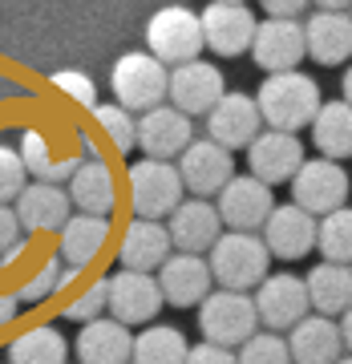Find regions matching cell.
<instances>
[{
    "instance_id": "cell-10",
    "label": "cell",
    "mask_w": 352,
    "mask_h": 364,
    "mask_svg": "<svg viewBox=\"0 0 352 364\" xmlns=\"http://www.w3.org/2000/svg\"><path fill=\"white\" fill-rule=\"evenodd\" d=\"M203 37H207V49L219 53V57H239L255 45V33H260V21L247 4L239 0H215L203 9Z\"/></svg>"
},
{
    "instance_id": "cell-14",
    "label": "cell",
    "mask_w": 352,
    "mask_h": 364,
    "mask_svg": "<svg viewBox=\"0 0 352 364\" xmlns=\"http://www.w3.org/2000/svg\"><path fill=\"white\" fill-rule=\"evenodd\" d=\"M174 166L183 174V186L195 198H210V195L219 198L223 191H227V182L235 178L231 150H223V146L210 142V138H195V146H191Z\"/></svg>"
},
{
    "instance_id": "cell-13",
    "label": "cell",
    "mask_w": 352,
    "mask_h": 364,
    "mask_svg": "<svg viewBox=\"0 0 352 364\" xmlns=\"http://www.w3.org/2000/svg\"><path fill=\"white\" fill-rule=\"evenodd\" d=\"M251 57H255L260 69H267V77L272 73H296L300 61L308 57L304 21H272V16H263L255 45H251Z\"/></svg>"
},
{
    "instance_id": "cell-11",
    "label": "cell",
    "mask_w": 352,
    "mask_h": 364,
    "mask_svg": "<svg viewBox=\"0 0 352 364\" xmlns=\"http://www.w3.org/2000/svg\"><path fill=\"white\" fill-rule=\"evenodd\" d=\"M308 154H304L300 134H279V130H263L247 150V174L260 178L263 186H279L292 182L304 170Z\"/></svg>"
},
{
    "instance_id": "cell-21",
    "label": "cell",
    "mask_w": 352,
    "mask_h": 364,
    "mask_svg": "<svg viewBox=\"0 0 352 364\" xmlns=\"http://www.w3.org/2000/svg\"><path fill=\"white\" fill-rule=\"evenodd\" d=\"M170 255H174V243H170L166 223L130 219V227L122 231V243H117V259H122V272L154 275V272H162V263H166Z\"/></svg>"
},
{
    "instance_id": "cell-37",
    "label": "cell",
    "mask_w": 352,
    "mask_h": 364,
    "mask_svg": "<svg viewBox=\"0 0 352 364\" xmlns=\"http://www.w3.org/2000/svg\"><path fill=\"white\" fill-rule=\"evenodd\" d=\"M25 186H28V166H25V158H21V150L0 146V207L16 203V198L25 195Z\"/></svg>"
},
{
    "instance_id": "cell-46",
    "label": "cell",
    "mask_w": 352,
    "mask_h": 364,
    "mask_svg": "<svg viewBox=\"0 0 352 364\" xmlns=\"http://www.w3.org/2000/svg\"><path fill=\"white\" fill-rule=\"evenodd\" d=\"M336 364H352V356H340V360Z\"/></svg>"
},
{
    "instance_id": "cell-7",
    "label": "cell",
    "mask_w": 352,
    "mask_h": 364,
    "mask_svg": "<svg viewBox=\"0 0 352 364\" xmlns=\"http://www.w3.org/2000/svg\"><path fill=\"white\" fill-rule=\"evenodd\" d=\"M348 170L332 158H308L304 170L292 178V203L312 219H328L332 210L348 207Z\"/></svg>"
},
{
    "instance_id": "cell-27",
    "label": "cell",
    "mask_w": 352,
    "mask_h": 364,
    "mask_svg": "<svg viewBox=\"0 0 352 364\" xmlns=\"http://www.w3.org/2000/svg\"><path fill=\"white\" fill-rule=\"evenodd\" d=\"M308 299H312V312L328 316V320H344L352 312V267L340 263H316L308 272Z\"/></svg>"
},
{
    "instance_id": "cell-1",
    "label": "cell",
    "mask_w": 352,
    "mask_h": 364,
    "mask_svg": "<svg viewBox=\"0 0 352 364\" xmlns=\"http://www.w3.org/2000/svg\"><path fill=\"white\" fill-rule=\"evenodd\" d=\"M260 114H263V126L267 130H279V134H296V130H312V122L320 117L324 109V93L308 73H272L263 77L260 93Z\"/></svg>"
},
{
    "instance_id": "cell-35",
    "label": "cell",
    "mask_w": 352,
    "mask_h": 364,
    "mask_svg": "<svg viewBox=\"0 0 352 364\" xmlns=\"http://www.w3.org/2000/svg\"><path fill=\"white\" fill-rule=\"evenodd\" d=\"M102 312H110V275L93 279L85 291H78V296L65 304V316L69 320H78L81 328L93 324V320H102Z\"/></svg>"
},
{
    "instance_id": "cell-42",
    "label": "cell",
    "mask_w": 352,
    "mask_h": 364,
    "mask_svg": "<svg viewBox=\"0 0 352 364\" xmlns=\"http://www.w3.org/2000/svg\"><path fill=\"white\" fill-rule=\"evenodd\" d=\"M263 13L272 21H308V4L304 0H267Z\"/></svg>"
},
{
    "instance_id": "cell-31",
    "label": "cell",
    "mask_w": 352,
    "mask_h": 364,
    "mask_svg": "<svg viewBox=\"0 0 352 364\" xmlns=\"http://www.w3.org/2000/svg\"><path fill=\"white\" fill-rule=\"evenodd\" d=\"M9 364H69V340L53 324H37L9 344Z\"/></svg>"
},
{
    "instance_id": "cell-16",
    "label": "cell",
    "mask_w": 352,
    "mask_h": 364,
    "mask_svg": "<svg viewBox=\"0 0 352 364\" xmlns=\"http://www.w3.org/2000/svg\"><path fill=\"white\" fill-rule=\"evenodd\" d=\"M162 287H158V275H142V272H114L110 275V316L117 324H146L162 312Z\"/></svg>"
},
{
    "instance_id": "cell-17",
    "label": "cell",
    "mask_w": 352,
    "mask_h": 364,
    "mask_svg": "<svg viewBox=\"0 0 352 364\" xmlns=\"http://www.w3.org/2000/svg\"><path fill=\"white\" fill-rule=\"evenodd\" d=\"M191 146H195V126L174 105H158V109L138 117V150L146 158L170 162V158H183Z\"/></svg>"
},
{
    "instance_id": "cell-23",
    "label": "cell",
    "mask_w": 352,
    "mask_h": 364,
    "mask_svg": "<svg viewBox=\"0 0 352 364\" xmlns=\"http://www.w3.org/2000/svg\"><path fill=\"white\" fill-rule=\"evenodd\" d=\"M69 207H73V198H69L65 186H53V182H28L25 195L16 198V219H21V227L33 235L41 231H65V223L73 219L69 215Z\"/></svg>"
},
{
    "instance_id": "cell-39",
    "label": "cell",
    "mask_w": 352,
    "mask_h": 364,
    "mask_svg": "<svg viewBox=\"0 0 352 364\" xmlns=\"http://www.w3.org/2000/svg\"><path fill=\"white\" fill-rule=\"evenodd\" d=\"M53 85L65 93L69 102L85 105V109H97V90H93V81L78 69H65V73H53Z\"/></svg>"
},
{
    "instance_id": "cell-43",
    "label": "cell",
    "mask_w": 352,
    "mask_h": 364,
    "mask_svg": "<svg viewBox=\"0 0 352 364\" xmlns=\"http://www.w3.org/2000/svg\"><path fill=\"white\" fill-rule=\"evenodd\" d=\"M16 308H21V299H16V296H0V328L16 316Z\"/></svg>"
},
{
    "instance_id": "cell-2",
    "label": "cell",
    "mask_w": 352,
    "mask_h": 364,
    "mask_svg": "<svg viewBox=\"0 0 352 364\" xmlns=\"http://www.w3.org/2000/svg\"><path fill=\"white\" fill-rule=\"evenodd\" d=\"M207 263L223 291H243V296H255L260 284L272 275V251L263 243V235L227 231L207 255Z\"/></svg>"
},
{
    "instance_id": "cell-41",
    "label": "cell",
    "mask_w": 352,
    "mask_h": 364,
    "mask_svg": "<svg viewBox=\"0 0 352 364\" xmlns=\"http://www.w3.org/2000/svg\"><path fill=\"white\" fill-rule=\"evenodd\" d=\"M186 364H239V356H235L231 348H219V344H191V356H186Z\"/></svg>"
},
{
    "instance_id": "cell-32",
    "label": "cell",
    "mask_w": 352,
    "mask_h": 364,
    "mask_svg": "<svg viewBox=\"0 0 352 364\" xmlns=\"http://www.w3.org/2000/svg\"><path fill=\"white\" fill-rule=\"evenodd\" d=\"M191 344L178 328L150 324L134 336V364H186Z\"/></svg>"
},
{
    "instance_id": "cell-20",
    "label": "cell",
    "mask_w": 352,
    "mask_h": 364,
    "mask_svg": "<svg viewBox=\"0 0 352 364\" xmlns=\"http://www.w3.org/2000/svg\"><path fill=\"white\" fill-rule=\"evenodd\" d=\"M158 287L166 296L170 308H203L215 287V275H210V263L203 255H183L174 251L162 272H158Z\"/></svg>"
},
{
    "instance_id": "cell-34",
    "label": "cell",
    "mask_w": 352,
    "mask_h": 364,
    "mask_svg": "<svg viewBox=\"0 0 352 364\" xmlns=\"http://www.w3.org/2000/svg\"><path fill=\"white\" fill-rule=\"evenodd\" d=\"M93 122H97V130L105 134V142L114 146L117 154H130L134 146H138V117L130 109H122L117 102L97 105L93 109Z\"/></svg>"
},
{
    "instance_id": "cell-4",
    "label": "cell",
    "mask_w": 352,
    "mask_h": 364,
    "mask_svg": "<svg viewBox=\"0 0 352 364\" xmlns=\"http://www.w3.org/2000/svg\"><path fill=\"white\" fill-rule=\"evenodd\" d=\"M126 191H130V207H134V219H150V223H162L170 219L174 210L183 207V174L174 162H154V158H142L134 162L130 174H126Z\"/></svg>"
},
{
    "instance_id": "cell-15",
    "label": "cell",
    "mask_w": 352,
    "mask_h": 364,
    "mask_svg": "<svg viewBox=\"0 0 352 364\" xmlns=\"http://www.w3.org/2000/svg\"><path fill=\"white\" fill-rule=\"evenodd\" d=\"M227 97V81L223 69L210 61H191V65L170 69V105L186 117L210 114L215 105Z\"/></svg>"
},
{
    "instance_id": "cell-5",
    "label": "cell",
    "mask_w": 352,
    "mask_h": 364,
    "mask_svg": "<svg viewBox=\"0 0 352 364\" xmlns=\"http://www.w3.org/2000/svg\"><path fill=\"white\" fill-rule=\"evenodd\" d=\"M198 328H203V340L207 344H219V348L239 352L251 336H260V308H255V296H243V291H210L207 304L198 308Z\"/></svg>"
},
{
    "instance_id": "cell-28",
    "label": "cell",
    "mask_w": 352,
    "mask_h": 364,
    "mask_svg": "<svg viewBox=\"0 0 352 364\" xmlns=\"http://www.w3.org/2000/svg\"><path fill=\"white\" fill-rule=\"evenodd\" d=\"M110 243V219H97V215H73L61 231V263L85 272L97 255Z\"/></svg>"
},
{
    "instance_id": "cell-3",
    "label": "cell",
    "mask_w": 352,
    "mask_h": 364,
    "mask_svg": "<svg viewBox=\"0 0 352 364\" xmlns=\"http://www.w3.org/2000/svg\"><path fill=\"white\" fill-rule=\"evenodd\" d=\"M110 85H114L117 105L130 109V114H150V109L170 102V69L162 65L150 49L146 53L142 49L122 53L114 61Z\"/></svg>"
},
{
    "instance_id": "cell-8",
    "label": "cell",
    "mask_w": 352,
    "mask_h": 364,
    "mask_svg": "<svg viewBox=\"0 0 352 364\" xmlns=\"http://www.w3.org/2000/svg\"><path fill=\"white\" fill-rule=\"evenodd\" d=\"M255 308H260L263 332H292L312 316V299H308V279L292 272H272L255 291Z\"/></svg>"
},
{
    "instance_id": "cell-30",
    "label": "cell",
    "mask_w": 352,
    "mask_h": 364,
    "mask_svg": "<svg viewBox=\"0 0 352 364\" xmlns=\"http://www.w3.org/2000/svg\"><path fill=\"white\" fill-rule=\"evenodd\" d=\"M21 158H25L28 174L37 182H53V186H61V182H73V174L81 170L85 158H69V154H53L49 150V138L37 130H28L21 138Z\"/></svg>"
},
{
    "instance_id": "cell-12",
    "label": "cell",
    "mask_w": 352,
    "mask_h": 364,
    "mask_svg": "<svg viewBox=\"0 0 352 364\" xmlns=\"http://www.w3.org/2000/svg\"><path fill=\"white\" fill-rule=\"evenodd\" d=\"M263 134L260 102L247 93H227L215 109L207 114V138L219 142L223 150H251V142Z\"/></svg>"
},
{
    "instance_id": "cell-24",
    "label": "cell",
    "mask_w": 352,
    "mask_h": 364,
    "mask_svg": "<svg viewBox=\"0 0 352 364\" xmlns=\"http://www.w3.org/2000/svg\"><path fill=\"white\" fill-rule=\"evenodd\" d=\"M308 57L316 65H344L352 61V13H320L312 9L304 21Z\"/></svg>"
},
{
    "instance_id": "cell-18",
    "label": "cell",
    "mask_w": 352,
    "mask_h": 364,
    "mask_svg": "<svg viewBox=\"0 0 352 364\" xmlns=\"http://www.w3.org/2000/svg\"><path fill=\"white\" fill-rule=\"evenodd\" d=\"M166 231L174 251H183V255H203L207 251L210 255L215 243L227 235V227H223V215L210 198H186L183 207L170 215Z\"/></svg>"
},
{
    "instance_id": "cell-22",
    "label": "cell",
    "mask_w": 352,
    "mask_h": 364,
    "mask_svg": "<svg viewBox=\"0 0 352 364\" xmlns=\"http://www.w3.org/2000/svg\"><path fill=\"white\" fill-rule=\"evenodd\" d=\"M73 352L78 364H134V332L114 316H102L78 332Z\"/></svg>"
},
{
    "instance_id": "cell-26",
    "label": "cell",
    "mask_w": 352,
    "mask_h": 364,
    "mask_svg": "<svg viewBox=\"0 0 352 364\" xmlns=\"http://www.w3.org/2000/svg\"><path fill=\"white\" fill-rule=\"evenodd\" d=\"M69 198L78 215H97V219H110V210L117 207V182L110 162L93 158V162H81V170L69 182Z\"/></svg>"
},
{
    "instance_id": "cell-38",
    "label": "cell",
    "mask_w": 352,
    "mask_h": 364,
    "mask_svg": "<svg viewBox=\"0 0 352 364\" xmlns=\"http://www.w3.org/2000/svg\"><path fill=\"white\" fill-rule=\"evenodd\" d=\"M61 272H65V263L61 259H45V267H41L33 279H25L21 284V304H41V299H49L53 291H61Z\"/></svg>"
},
{
    "instance_id": "cell-45",
    "label": "cell",
    "mask_w": 352,
    "mask_h": 364,
    "mask_svg": "<svg viewBox=\"0 0 352 364\" xmlns=\"http://www.w3.org/2000/svg\"><path fill=\"white\" fill-rule=\"evenodd\" d=\"M340 97H344V102L352 105V65L344 69V77H340Z\"/></svg>"
},
{
    "instance_id": "cell-6",
    "label": "cell",
    "mask_w": 352,
    "mask_h": 364,
    "mask_svg": "<svg viewBox=\"0 0 352 364\" xmlns=\"http://www.w3.org/2000/svg\"><path fill=\"white\" fill-rule=\"evenodd\" d=\"M146 45L162 65L178 69L191 65V61H203L198 53L207 49V37H203V16L183 9V4H170V9H158L150 21H146Z\"/></svg>"
},
{
    "instance_id": "cell-33",
    "label": "cell",
    "mask_w": 352,
    "mask_h": 364,
    "mask_svg": "<svg viewBox=\"0 0 352 364\" xmlns=\"http://www.w3.org/2000/svg\"><path fill=\"white\" fill-rule=\"evenodd\" d=\"M316 251L324 255V263L352 267V207H340L328 219H320V243H316Z\"/></svg>"
},
{
    "instance_id": "cell-29",
    "label": "cell",
    "mask_w": 352,
    "mask_h": 364,
    "mask_svg": "<svg viewBox=\"0 0 352 364\" xmlns=\"http://www.w3.org/2000/svg\"><path fill=\"white\" fill-rule=\"evenodd\" d=\"M312 142L320 150V158H332V162L352 158V105L344 97L324 102L320 117L312 122Z\"/></svg>"
},
{
    "instance_id": "cell-40",
    "label": "cell",
    "mask_w": 352,
    "mask_h": 364,
    "mask_svg": "<svg viewBox=\"0 0 352 364\" xmlns=\"http://www.w3.org/2000/svg\"><path fill=\"white\" fill-rule=\"evenodd\" d=\"M25 227H21V219H16V207H0V259L4 255H13L25 239Z\"/></svg>"
},
{
    "instance_id": "cell-9",
    "label": "cell",
    "mask_w": 352,
    "mask_h": 364,
    "mask_svg": "<svg viewBox=\"0 0 352 364\" xmlns=\"http://www.w3.org/2000/svg\"><path fill=\"white\" fill-rule=\"evenodd\" d=\"M215 207H219L227 231L260 235L263 227H267V219H272V210H275V195H272V186H263L260 178L235 174V178L227 182V191L215 198Z\"/></svg>"
},
{
    "instance_id": "cell-19",
    "label": "cell",
    "mask_w": 352,
    "mask_h": 364,
    "mask_svg": "<svg viewBox=\"0 0 352 364\" xmlns=\"http://www.w3.org/2000/svg\"><path fill=\"white\" fill-rule=\"evenodd\" d=\"M260 235L267 243V251H272V259H304L320 243V219H312L296 203H279Z\"/></svg>"
},
{
    "instance_id": "cell-36",
    "label": "cell",
    "mask_w": 352,
    "mask_h": 364,
    "mask_svg": "<svg viewBox=\"0 0 352 364\" xmlns=\"http://www.w3.org/2000/svg\"><path fill=\"white\" fill-rule=\"evenodd\" d=\"M235 356H239V364H296L292 360V348H287V336H279V332L251 336Z\"/></svg>"
},
{
    "instance_id": "cell-25",
    "label": "cell",
    "mask_w": 352,
    "mask_h": 364,
    "mask_svg": "<svg viewBox=\"0 0 352 364\" xmlns=\"http://www.w3.org/2000/svg\"><path fill=\"white\" fill-rule=\"evenodd\" d=\"M287 348L296 364H336L344 356V336H340V320L328 316H308L304 324L287 332Z\"/></svg>"
},
{
    "instance_id": "cell-44",
    "label": "cell",
    "mask_w": 352,
    "mask_h": 364,
    "mask_svg": "<svg viewBox=\"0 0 352 364\" xmlns=\"http://www.w3.org/2000/svg\"><path fill=\"white\" fill-rule=\"evenodd\" d=\"M340 336H344V352L352 356V312L344 316V320H340Z\"/></svg>"
}]
</instances>
